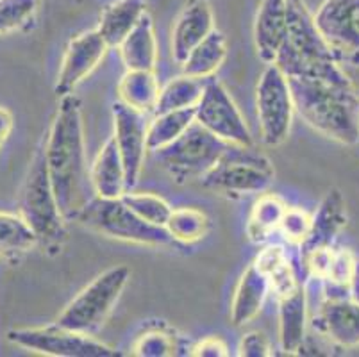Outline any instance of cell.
Instances as JSON below:
<instances>
[{
	"label": "cell",
	"instance_id": "obj_1",
	"mask_svg": "<svg viewBox=\"0 0 359 357\" xmlns=\"http://www.w3.org/2000/svg\"><path fill=\"white\" fill-rule=\"evenodd\" d=\"M43 150L61 213L67 222H75L95 191L86 159L83 106L74 93L61 97Z\"/></svg>",
	"mask_w": 359,
	"mask_h": 357
},
{
	"label": "cell",
	"instance_id": "obj_2",
	"mask_svg": "<svg viewBox=\"0 0 359 357\" xmlns=\"http://www.w3.org/2000/svg\"><path fill=\"white\" fill-rule=\"evenodd\" d=\"M299 116L311 129L339 145L359 143V95L351 79L288 77Z\"/></svg>",
	"mask_w": 359,
	"mask_h": 357
},
{
	"label": "cell",
	"instance_id": "obj_3",
	"mask_svg": "<svg viewBox=\"0 0 359 357\" xmlns=\"http://www.w3.org/2000/svg\"><path fill=\"white\" fill-rule=\"evenodd\" d=\"M288 2V29L285 43L277 54L276 65L286 77L327 79L345 81L348 75L336 63L325 39L316 27L315 15H311L304 0Z\"/></svg>",
	"mask_w": 359,
	"mask_h": 357
},
{
	"label": "cell",
	"instance_id": "obj_4",
	"mask_svg": "<svg viewBox=\"0 0 359 357\" xmlns=\"http://www.w3.org/2000/svg\"><path fill=\"white\" fill-rule=\"evenodd\" d=\"M18 206V215L34 231L38 243L48 250H60L67 236V220L52 188L43 149L32 159Z\"/></svg>",
	"mask_w": 359,
	"mask_h": 357
},
{
	"label": "cell",
	"instance_id": "obj_5",
	"mask_svg": "<svg viewBox=\"0 0 359 357\" xmlns=\"http://www.w3.org/2000/svg\"><path fill=\"white\" fill-rule=\"evenodd\" d=\"M75 222L88 231L127 243L165 247L174 241L165 227L149 224L130 211L122 196L102 198L95 195L79 213Z\"/></svg>",
	"mask_w": 359,
	"mask_h": 357
},
{
	"label": "cell",
	"instance_id": "obj_6",
	"mask_svg": "<svg viewBox=\"0 0 359 357\" xmlns=\"http://www.w3.org/2000/svg\"><path fill=\"white\" fill-rule=\"evenodd\" d=\"M129 279L130 270L126 264H118L97 275L67 304L54 323L74 332L91 336L104 325L111 311L115 309Z\"/></svg>",
	"mask_w": 359,
	"mask_h": 357
},
{
	"label": "cell",
	"instance_id": "obj_7",
	"mask_svg": "<svg viewBox=\"0 0 359 357\" xmlns=\"http://www.w3.org/2000/svg\"><path fill=\"white\" fill-rule=\"evenodd\" d=\"M229 149V143L204 129L201 123L194 122L182 136L161 150H156L154 156L172 181L179 184L202 179L210 172Z\"/></svg>",
	"mask_w": 359,
	"mask_h": 357
},
{
	"label": "cell",
	"instance_id": "obj_8",
	"mask_svg": "<svg viewBox=\"0 0 359 357\" xmlns=\"http://www.w3.org/2000/svg\"><path fill=\"white\" fill-rule=\"evenodd\" d=\"M273 166L266 156L252 147L229 145L220 161L201 179L202 186L222 195L264 193L273 181Z\"/></svg>",
	"mask_w": 359,
	"mask_h": 357
},
{
	"label": "cell",
	"instance_id": "obj_9",
	"mask_svg": "<svg viewBox=\"0 0 359 357\" xmlns=\"http://www.w3.org/2000/svg\"><path fill=\"white\" fill-rule=\"evenodd\" d=\"M256 109L264 145L277 147L285 143L292 130L295 104L288 77L273 63L264 68L259 77L256 88Z\"/></svg>",
	"mask_w": 359,
	"mask_h": 357
},
{
	"label": "cell",
	"instance_id": "obj_10",
	"mask_svg": "<svg viewBox=\"0 0 359 357\" xmlns=\"http://www.w3.org/2000/svg\"><path fill=\"white\" fill-rule=\"evenodd\" d=\"M9 343L15 346L52 357H115L116 350L93 339L90 334L68 330L60 325L11 329L8 332Z\"/></svg>",
	"mask_w": 359,
	"mask_h": 357
},
{
	"label": "cell",
	"instance_id": "obj_11",
	"mask_svg": "<svg viewBox=\"0 0 359 357\" xmlns=\"http://www.w3.org/2000/svg\"><path fill=\"white\" fill-rule=\"evenodd\" d=\"M195 122L222 142L236 147H252L254 140L236 102L217 79L205 81L204 93L195 106Z\"/></svg>",
	"mask_w": 359,
	"mask_h": 357
},
{
	"label": "cell",
	"instance_id": "obj_12",
	"mask_svg": "<svg viewBox=\"0 0 359 357\" xmlns=\"http://www.w3.org/2000/svg\"><path fill=\"white\" fill-rule=\"evenodd\" d=\"M315 22L336 63L359 68V0H325Z\"/></svg>",
	"mask_w": 359,
	"mask_h": 357
},
{
	"label": "cell",
	"instance_id": "obj_13",
	"mask_svg": "<svg viewBox=\"0 0 359 357\" xmlns=\"http://www.w3.org/2000/svg\"><path fill=\"white\" fill-rule=\"evenodd\" d=\"M145 116V113H140L120 100L113 104V140L123 161L129 191L138 184L149 152L147 145L149 122Z\"/></svg>",
	"mask_w": 359,
	"mask_h": 357
},
{
	"label": "cell",
	"instance_id": "obj_14",
	"mask_svg": "<svg viewBox=\"0 0 359 357\" xmlns=\"http://www.w3.org/2000/svg\"><path fill=\"white\" fill-rule=\"evenodd\" d=\"M107 48L109 47H107L106 39L97 29L81 32L79 36L72 38L65 50L57 81H55V95L67 97V95L74 93L75 88L102 63Z\"/></svg>",
	"mask_w": 359,
	"mask_h": 357
},
{
	"label": "cell",
	"instance_id": "obj_15",
	"mask_svg": "<svg viewBox=\"0 0 359 357\" xmlns=\"http://www.w3.org/2000/svg\"><path fill=\"white\" fill-rule=\"evenodd\" d=\"M215 31V15L208 0H190L175 18L172 27L170 50L177 65H182L190 52Z\"/></svg>",
	"mask_w": 359,
	"mask_h": 357
},
{
	"label": "cell",
	"instance_id": "obj_16",
	"mask_svg": "<svg viewBox=\"0 0 359 357\" xmlns=\"http://www.w3.org/2000/svg\"><path fill=\"white\" fill-rule=\"evenodd\" d=\"M347 225V206L338 188H331L322 198L311 216V227L308 238L299 245L302 255L320 248L334 247L336 238Z\"/></svg>",
	"mask_w": 359,
	"mask_h": 357
},
{
	"label": "cell",
	"instance_id": "obj_17",
	"mask_svg": "<svg viewBox=\"0 0 359 357\" xmlns=\"http://www.w3.org/2000/svg\"><path fill=\"white\" fill-rule=\"evenodd\" d=\"M315 327H318L336 345L358 346L359 306L348 297H327L320 304Z\"/></svg>",
	"mask_w": 359,
	"mask_h": 357
},
{
	"label": "cell",
	"instance_id": "obj_18",
	"mask_svg": "<svg viewBox=\"0 0 359 357\" xmlns=\"http://www.w3.org/2000/svg\"><path fill=\"white\" fill-rule=\"evenodd\" d=\"M288 29V2L261 0L254 22V43L257 54L266 65H272L285 43Z\"/></svg>",
	"mask_w": 359,
	"mask_h": 357
},
{
	"label": "cell",
	"instance_id": "obj_19",
	"mask_svg": "<svg viewBox=\"0 0 359 357\" xmlns=\"http://www.w3.org/2000/svg\"><path fill=\"white\" fill-rule=\"evenodd\" d=\"M308 293L304 284L279 297V345L285 353H297L306 339Z\"/></svg>",
	"mask_w": 359,
	"mask_h": 357
},
{
	"label": "cell",
	"instance_id": "obj_20",
	"mask_svg": "<svg viewBox=\"0 0 359 357\" xmlns=\"http://www.w3.org/2000/svg\"><path fill=\"white\" fill-rule=\"evenodd\" d=\"M269 291V277L256 263H252L241 274L236 290H234L233 302H231V320L234 325L240 327L252 322L259 314Z\"/></svg>",
	"mask_w": 359,
	"mask_h": 357
},
{
	"label": "cell",
	"instance_id": "obj_21",
	"mask_svg": "<svg viewBox=\"0 0 359 357\" xmlns=\"http://www.w3.org/2000/svg\"><path fill=\"white\" fill-rule=\"evenodd\" d=\"M90 179L95 195L102 198H120L129 191L126 168L113 137L107 140L90 166Z\"/></svg>",
	"mask_w": 359,
	"mask_h": 357
},
{
	"label": "cell",
	"instance_id": "obj_22",
	"mask_svg": "<svg viewBox=\"0 0 359 357\" xmlns=\"http://www.w3.org/2000/svg\"><path fill=\"white\" fill-rule=\"evenodd\" d=\"M118 50L127 70H156L158 39H156L154 22L149 16V13H145L138 25L126 36Z\"/></svg>",
	"mask_w": 359,
	"mask_h": 357
},
{
	"label": "cell",
	"instance_id": "obj_23",
	"mask_svg": "<svg viewBox=\"0 0 359 357\" xmlns=\"http://www.w3.org/2000/svg\"><path fill=\"white\" fill-rule=\"evenodd\" d=\"M145 13V0H115L100 15L97 31L106 39L107 47L118 48Z\"/></svg>",
	"mask_w": 359,
	"mask_h": 357
},
{
	"label": "cell",
	"instance_id": "obj_24",
	"mask_svg": "<svg viewBox=\"0 0 359 357\" xmlns=\"http://www.w3.org/2000/svg\"><path fill=\"white\" fill-rule=\"evenodd\" d=\"M161 86L154 72L127 70L118 83L120 102L127 104L140 113H154Z\"/></svg>",
	"mask_w": 359,
	"mask_h": 357
},
{
	"label": "cell",
	"instance_id": "obj_25",
	"mask_svg": "<svg viewBox=\"0 0 359 357\" xmlns=\"http://www.w3.org/2000/svg\"><path fill=\"white\" fill-rule=\"evenodd\" d=\"M225 58H227V41L225 36L215 29L186 58L184 63L181 65L182 74L197 79H211L220 70Z\"/></svg>",
	"mask_w": 359,
	"mask_h": 357
},
{
	"label": "cell",
	"instance_id": "obj_26",
	"mask_svg": "<svg viewBox=\"0 0 359 357\" xmlns=\"http://www.w3.org/2000/svg\"><path fill=\"white\" fill-rule=\"evenodd\" d=\"M38 245L34 231L18 213L0 211V260H20Z\"/></svg>",
	"mask_w": 359,
	"mask_h": 357
},
{
	"label": "cell",
	"instance_id": "obj_27",
	"mask_svg": "<svg viewBox=\"0 0 359 357\" xmlns=\"http://www.w3.org/2000/svg\"><path fill=\"white\" fill-rule=\"evenodd\" d=\"M288 206L280 201L273 193H263L254 202L252 211L249 215L247 224V234L254 243H264L273 232L279 231L283 216H285Z\"/></svg>",
	"mask_w": 359,
	"mask_h": 357
},
{
	"label": "cell",
	"instance_id": "obj_28",
	"mask_svg": "<svg viewBox=\"0 0 359 357\" xmlns=\"http://www.w3.org/2000/svg\"><path fill=\"white\" fill-rule=\"evenodd\" d=\"M195 122V107L154 114L147 127V145L150 152L161 150L174 143Z\"/></svg>",
	"mask_w": 359,
	"mask_h": 357
},
{
	"label": "cell",
	"instance_id": "obj_29",
	"mask_svg": "<svg viewBox=\"0 0 359 357\" xmlns=\"http://www.w3.org/2000/svg\"><path fill=\"white\" fill-rule=\"evenodd\" d=\"M205 81L208 79L190 77V75H179L161 88L159 93L158 106H156L154 114L168 113V111L179 109H191L198 104L202 93H204Z\"/></svg>",
	"mask_w": 359,
	"mask_h": 357
},
{
	"label": "cell",
	"instance_id": "obj_30",
	"mask_svg": "<svg viewBox=\"0 0 359 357\" xmlns=\"http://www.w3.org/2000/svg\"><path fill=\"white\" fill-rule=\"evenodd\" d=\"M254 263L269 277L270 290L276 291L277 297L288 293L297 284H300L283 247H277V245L266 247L261 254H257Z\"/></svg>",
	"mask_w": 359,
	"mask_h": 357
},
{
	"label": "cell",
	"instance_id": "obj_31",
	"mask_svg": "<svg viewBox=\"0 0 359 357\" xmlns=\"http://www.w3.org/2000/svg\"><path fill=\"white\" fill-rule=\"evenodd\" d=\"M165 229L172 236V240L179 243H197L211 229V220L205 213L195 208H175L172 209Z\"/></svg>",
	"mask_w": 359,
	"mask_h": 357
},
{
	"label": "cell",
	"instance_id": "obj_32",
	"mask_svg": "<svg viewBox=\"0 0 359 357\" xmlns=\"http://www.w3.org/2000/svg\"><path fill=\"white\" fill-rule=\"evenodd\" d=\"M122 201L126 202L127 208L142 218V220L149 222L152 225H159L165 227L168 222L170 215H172V206L159 195H152V193H133L127 191L122 196Z\"/></svg>",
	"mask_w": 359,
	"mask_h": 357
},
{
	"label": "cell",
	"instance_id": "obj_33",
	"mask_svg": "<svg viewBox=\"0 0 359 357\" xmlns=\"http://www.w3.org/2000/svg\"><path fill=\"white\" fill-rule=\"evenodd\" d=\"M38 11V0H0V36L27 27Z\"/></svg>",
	"mask_w": 359,
	"mask_h": 357
},
{
	"label": "cell",
	"instance_id": "obj_34",
	"mask_svg": "<svg viewBox=\"0 0 359 357\" xmlns=\"http://www.w3.org/2000/svg\"><path fill=\"white\" fill-rule=\"evenodd\" d=\"M179 345L172 334L152 329L143 332L133 343L130 353L138 357H172L177 356Z\"/></svg>",
	"mask_w": 359,
	"mask_h": 357
},
{
	"label": "cell",
	"instance_id": "obj_35",
	"mask_svg": "<svg viewBox=\"0 0 359 357\" xmlns=\"http://www.w3.org/2000/svg\"><path fill=\"white\" fill-rule=\"evenodd\" d=\"M358 264L359 261H355V257L348 248H334L327 279L324 283L327 286L348 291V284H351L352 277H354L355 270H358Z\"/></svg>",
	"mask_w": 359,
	"mask_h": 357
},
{
	"label": "cell",
	"instance_id": "obj_36",
	"mask_svg": "<svg viewBox=\"0 0 359 357\" xmlns=\"http://www.w3.org/2000/svg\"><path fill=\"white\" fill-rule=\"evenodd\" d=\"M309 227H311V216L308 213L299 208H288L283 216L279 231L290 243L300 245L308 238Z\"/></svg>",
	"mask_w": 359,
	"mask_h": 357
},
{
	"label": "cell",
	"instance_id": "obj_37",
	"mask_svg": "<svg viewBox=\"0 0 359 357\" xmlns=\"http://www.w3.org/2000/svg\"><path fill=\"white\" fill-rule=\"evenodd\" d=\"M238 356L240 357H270L272 356V346L270 339L259 330L247 332L240 339L238 345Z\"/></svg>",
	"mask_w": 359,
	"mask_h": 357
},
{
	"label": "cell",
	"instance_id": "obj_38",
	"mask_svg": "<svg viewBox=\"0 0 359 357\" xmlns=\"http://www.w3.org/2000/svg\"><path fill=\"white\" fill-rule=\"evenodd\" d=\"M190 356L195 357H227L229 356V349L217 336H211V338H205L202 342H198L197 345L191 346Z\"/></svg>",
	"mask_w": 359,
	"mask_h": 357
},
{
	"label": "cell",
	"instance_id": "obj_39",
	"mask_svg": "<svg viewBox=\"0 0 359 357\" xmlns=\"http://www.w3.org/2000/svg\"><path fill=\"white\" fill-rule=\"evenodd\" d=\"M13 130V114L11 111L0 106V149L8 142L9 134Z\"/></svg>",
	"mask_w": 359,
	"mask_h": 357
},
{
	"label": "cell",
	"instance_id": "obj_40",
	"mask_svg": "<svg viewBox=\"0 0 359 357\" xmlns=\"http://www.w3.org/2000/svg\"><path fill=\"white\" fill-rule=\"evenodd\" d=\"M348 299L354 300V302L359 306V264H358V270H355L354 277H352L351 284H348Z\"/></svg>",
	"mask_w": 359,
	"mask_h": 357
}]
</instances>
